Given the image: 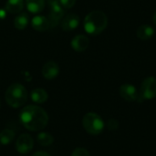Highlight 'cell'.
I'll return each instance as SVG.
<instances>
[{
	"label": "cell",
	"mask_w": 156,
	"mask_h": 156,
	"mask_svg": "<svg viewBox=\"0 0 156 156\" xmlns=\"http://www.w3.org/2000/svg\"><path fill=\"white\" fill-rule=\"evenodd\" d=\"M19 120L27 130L38 132L47 126L48 122V116L46 111L41 107L28 105L24 107L20 112Z\"/></svg>",
	"instance_id": "6da1fadb"
},
{
	"label": "cell",
	"mask_w": 156,
	"mask_h": 156,
	"mask_svg": "<svg viewBox=\"0 0 156 156\" xmlns=\"http://www.w3.org/2000/svg\"><path fill=\"white\" fill-rule=\"evenodd\" d=\"M108 25L107 16L100 10H94L90 12L84 19L85 31L92 36H96L104 31Z\"/></svg>",
	"instance_id": "7a4b0ae2"
},
{
	"label": "cell",
	"mask_w": 156,
	"mask_h": 156,
	"mask_svg": "<svg viewBox=\"0 0 156 156\" xmlns=\"http://www.w3.org/2000/svg\"><path fill=\"white\" fill-rule=\"evenodd\" d=\"M28 98V93L26 88L19 83L11 84L5 95V99L6 103L12 108H19L23 106Z\"/></svg>",
	"instance_id": "3957f363"
},
{
	"label": "cell",
	"mask_w": 156,
	"mask_h": 156,
	"mask_svg": "<svg viewBox=\"0 0 156 156\" xmlns=\"http://www.w3.org/2000/svg\"><path fill=\"white\" fill-rule=\"evenodd\" d=\"M85 131L91 135H99L104 129V122L100 115L95 112H88L82 120Z\"/></svg>",
	"instance_id": "277c9868"
},
{
	"label": "cell",
	"mask_w": 156,
	"mask_h": 156,
	"mask_svg": "<svg viewBox=\"0 0 156 156\" xmlns=\"http://www.w3.org/2000/svg\"><path fill=\"white\" fill-rule=\"evenodd\" d=\"M49 5V14H48V20L50 22V27H55L58 25V23L64 17L65 10L64 7L60 5L59 0H56L53 2L48 3Z\"/></svg>",
	"instance_id": "5b68a950"
},
{
	"label": "cell",
	"mask_w": 156,
	"mask_h": 156,
	"mask_svg": "<svg viewBox=\"0 0 156 156\" xmlns=\"http://www.w3.org/2000/svg\"><path fill=\"white\" fill-rule=\"evenodd\" d=\"M155 97L156 79L154 77H148L142 82L140 98L144 100H152Z\"/></svg>",
	"instance_id": "8992f818"
},
{
	"label": "cell",
	"mask_w": 156,
	"mask_h": 156,
	"mask_svg": "<svg viewBox=\"0 0 156 156\" xmlns=\"http://www.w3.org/2000/svg\"><path fill=\"white\" fill-rule=\"evenodd\" d=\"M34 147L33 138L29 134H22L20 135L16 142V148L18 153L22 154H28Z\"/></svg>",
	"instance_id": "52a82bcc"
},
{
	"label": "cell",
	"mask_w": 156,
	"mask_h": 156,
	"mask_svg": "<svg viewBox=\"0 0 156 156\" xmlns=\"http://www.w3.org/2000/svg\"><path fill=\"white\" fill-rule=\"evenodd\" d=\"M80 25V17L74 13L68 14L61 21V27L64 31H72Z\"/></svg>",
	"instance_id": "ba28073f"
},
{
	"label": "cell",
	"mask_w": 156,
	"mask_h": 156,
	"mask_svg": "<svg viewBox=\"0 0 156 156\" xmlns=\"http://www.w3.org/2000/svg\"><path fill=\"white\" fill-rule=\"evenodd\" d=\"M59 73V67L55 61H48L42 67V75L47 80L55 79Z\"/></svg>",
	"instance_id": "9c48e42d"
},
{
	"label": "cell",
	"mask_w": 156,
	"mask_h": 156,
	"mask_svg": "<svg viewBox=\"0 0 156 156\" xmlns=\"http://www.w3.org/2000/svg\"><path fill=\"white\" fill-rule=\"evenodd\" d=\"M120 95L128 101H134L138 99V91L136 88L131 84H123L120 87Z\"/></svg>",
	"instance_id": "30bf717a"
},
{
	"label": "cell",
	"mask_w": 156,
	"mask_h": 156,
	"mask_svg": "<svg viewBox=\"0 0 156 156\" xmlns=\"http://www.w3.org/2000/svg\"><path fill=\"white\" fill-rule=\"evenodd\" d=\"M90 40L84 35H77L71 40V48L77 52H83L89 47Z\"/></svg>",
	"instance_id": "8fae6325"
},
{
	"label": "cell",
	"mask_w": 156,
	"mask_h": 156,
	"mask_svg": "<svg viewBox=\"0 0 156 156\" xmlns=\"http://www.w3.org/2000/svg\"><path fill=\"white\" fill-rule=\"evenodd\" d=\"M32 27L37 31H47L50 27V22L48 18L43 16H35L31 20Z\"/></svg>",
	"instance_id": "7c38bea8"
},
{
	"label": "cell",
	"mask_w": 156,
	"mask_h": 156,
	"mask_svg": "<svg viewBox=\"0 0 156 156\" xmlns=\"http://www.w3.org/2000/svg\"><path fill=\"white\" fill-rule=\"evenodd\" d=\"M26 6L32 14L40 13L45 6V0H26Z\"/></svg>",
	"instance_id": "4fadbf2b"
},
{
	"label": "cell",
	"mask_w": 156,
	"mask_h": 156,
	"mask_svg": "<svg viewBox=\"0 0 156 156\" xmlns=\"http://www.w3.org/2000/svg\"><path fill=\"white\" fill-rule=\"evenodd\" d=\"M29 22V16L26 12H20L14 19V26L18 30H24Z\"/></svg>",
	"instance_id": "5bb4252c"
},
{
	"label": "cell",
	"mask_w": 156,
	"mask_h": 156,
	"mask_svg": "<svg viewBox=\"0 0 156 156\" xmlns=\"http://www.w3.org/2000/svg\"><path fill=\"white\" fill-rule=\"evenodd\" d=\"M24 8L23 0H8L5 4V9L10 14H19Z\"/></svg>",
	"instance_id": "9a60e30c"
},
{
	"label": "cell",
	"mask_w": 156,
	"mask_h": 156,
	"mask_svg": "<svg viewBox=\"0 0 156 156\" xmlns=\"http://www.w3.org/2000/svg\"><path fill=\"white\" fill-rule=\"evenodd\" d=\"M137 37L142 40H147L154 35V29L149 25H143L137 29Z\"/></svg>",
	"instance_id": "2e32d148"
},
{
	"label": "cell",
	"mask_w": 156,
	"mask_h": 156,
	"mask_svg": "<svg viewBox=\"0 0 156 156\" xmlns=\"http://www.w3.org/2000/svg\"><path fill=\"white\" fill-rule=\"evenodd\" d=\"M30 97H31V100L36 102V103H38V104H41V103H44L47 101L48 98V95L47 93V91L43 89H35L31 91L30 93Z\"/></svg>",
	"instance_id": "e0dca14e"
},
{
	"label": "cell",
	"mask_w": 156,
	"mask_h": 156,
	"mask_svg": "<svg viewBox=\"0 0 156 156\" xmlns=\"http://www.w3.org/2000/svg\"><path fill=\"white\" fill-rule=\"evenodd\" d=\"M15 138V133L10 129H5L0 133V144L7 145L13 142Z\"/></svg>",
	"instance_id": "ac0fdd59"
},
{
	"label": "cell",
	"mask_w": 156,
	"mask_h": 156,
	"mask_svg": "<svg viewBox=\"0 0 156 156\" xmlns=\"http://www.w3.org/2000/svg\"><path fill=\"white\" fill-rule=\"evenodd\" d=\"M37 141L42 146H48V145L53 144L54 138L48 133H40L37 134Z\"/></svg>",
	"instance_id": "d6986e66"
},
{
	"label": "cell",
	"mask_w": 156,
	"mask_h": 156,
	"mask_svg": "<svg viewBox=\"0 0 156 156\" xmlns=\"http://www.w3.org/2000/svg\"><path fill=\"white\" fill-rule=\"evenodd\" d=\"M71 156H90V154L85 148H76L72 152Z\"/></svg>",
	"instance_id": "ffe728a7"
},
{
	"label": "cell",
	"mask_w": 156,
	"mask_h": 156,
	"mask_svg": "<svg viewBox=\"0 0 156 156\" xmlns=\"http://www.w3.org/2000/svg\"><path fill=\"white\" fill-rule=\"evenodd\" d=\"M59 2L64 8H71L75 5L76 0H59Z\"/></svg>",
	"instance_id": "44dd1931"
},
{
	"label": "cell",
	"mask_w": 156,
	"mask_h": 156,
	"mask_svg": "<svg viewBox=\"0 0 156 156\" xmlns=\"http://www.w3.org/2000/svg\"><path fill=\"white\" fill-rule=\"evenodd\" d=\"M107 126H108V129H109V130H112V131L117 130L118 127H119V122H118L116 120H114V119H111V120L108 122Z\"/></svg>",
	"instance_id": "7402d4cb"
},
{
	"label": "cell",
	"mask_w": 156,
	"mask_h": 156,
	"mask_svg": "<svg viewBox=\"0 0 156 156\" xmlns=\"http://www.w3.org/2000/svg\"><path fill=\"white\" fill-rule=\"evenodd\" d=\"M32 156H51L49 154H48V153H46V152H42V151H40V152H37V153H35Z\"/></svg>",
	"instance_id": "603a6c76"
},
{
	"label": "cell",
	"mask_w": 156,
	"mask_h": 156,
	"mask_svg": "<svg viewBox=\"0 0 156 156\" xmlns=\"http://www.w3.org/2000/svg\"><path fill=\"white\" fill-rule=\"evenodd\" d=\"M154 24L156 25V12L154 13Z\"/></svg>",
	"instance_id": "cb8c5ba5"
},
{
	"label": "cell",
	"mask_w": 156,
	"mask_h": 156,
	"mask_svg": "<svg viewBox=\"0 0 156 156\" xmlns=\"http://www.w3.org/2000/svg\"><path fill=\"white\" fill-rule=\"evenodd\" d=\"M0 105H1V103H0Z\"/></svg>",
	"instance_id": "d4e9b609"
}]
</instances>
